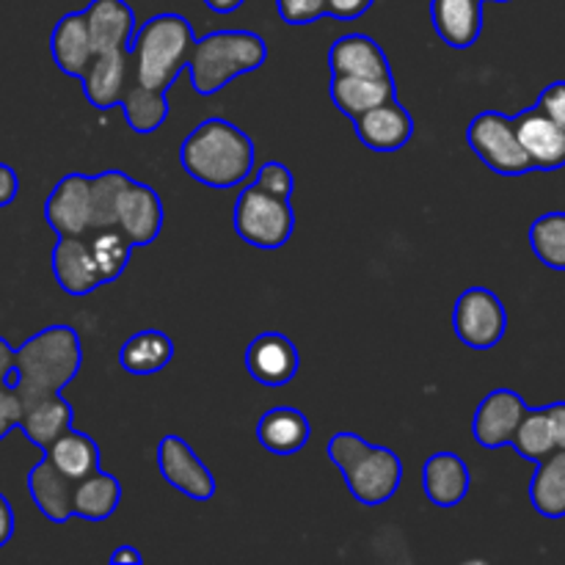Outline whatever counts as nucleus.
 Masks as SVG:
<instances>
[{
	"label": "nucleus",
	"mask_w": 565,
	"mask_h": 565,
	"mask_svg": "<svg viewBox=\"0 0 565 565\" xmlns=\"http://www.w3.org/2000/svg\"><path fill=\"white\" fill-rule=\"evenodd\" d=\"M180 166L199 185L235 188L252 177L254 141L232 121L210 116L185 136Z\"/></svg>",
	"instance_id": "nucleus-1"
},
{
	"label": "nucleus",
	"mask_w": 565,
	"mask_h": 565,
	"mask_svg": "<svg viewBox=\"0 0 565 565\" xmlns=\"http://www.w3.org/2000/svg\"><path fill=\"white\" fill-rule=\"evenodd\" d=\"M83 364L81 337L72 326H47L14 348V370L9 384L20 403L55 395L77 379Z\"/></svg>",
	"instance_id": "nucleus-2"
},
{
	"label": "nucleus",
	"mask_w": 565,
	"mask_h": 565,
	"mask_svg": "<svg viewBox=\"0 0 565 565\" xmlns=\"http://www.w3.org/2000/svg\"><path fill=\"white\" fill-rule=\"evenodd\" d=\"M193 42H196V33L182 14L166 11V14L149 17L141 28H136L127 47L132 55L136 81L149 88L169 92L177 75L188 70Z\"/></svg>",
	"instance_id": "nucleus-3"
},
{
	"label": "nucleus",
	"mask_w": 565,
	"mask_h": 565,
	"mask_svg": "<svg viewBox=\"0 0 565 565\" xmlns=\"http://www.w3.org/2000/svg\"><path fill=\"white\" fill-rule=\"evenodd\" d=\"M329 458L342 472L353 500L364 508H375L390 502L403 483V461L390 447H379L364 441L356 434H334L329 441Z\"/></svg>",
	"instance_id": "nucleus-4"
},
{
	"label": "nucleus",
	"mask_w": 565,
	"mask_h": 565,
	"mask_svg": "<svg viewBox=\"0 0 565 565\" xmlns=\"http://www.w3.org/2000/svg\"><path fill=\"white\" fill-rule=\"evenodd\" d=\"M265 61H268V44L257 33L241 28L207 33L193 42L191 61H188L191 86L202 97H210L230 86L235 77L259 70Z\"/></svg>",
	"instance_id": "nucleus-5"
},
{
	"label": "nucleus",
	"mask_w": 565,
	"mask_h": 565,
	"mask_svg": "<svg viewBox=\"0 0 565 565\" xmlns=\"http://www.w3.org/2000/svg\"><path fill=\"white\" fill-rule=\"evenodd\" d=\"M232 224L243 243L270 252V248H281L290 243L292 230H296V210H292L290 199L276 196L252 182L237 196Z\"/></svg>",
	"instance_id": "nucleus-6"
},
{
	"label": "nucleus",
	"mask_w": 565,
	"mask_h": 565,
	"mask_svg": "<svg viewBox=\"0 0 565 565\" xmlns=\"http://www.w3.org/2000/svg\"><path fill=\"white\" fill-rule=\"evenodd\" d=\"M467 141L472 147V152L494 174L522 177L533 171L527 152L519 143L513 116L500 114V110H483V114H478L469 121Z\"/></svg>",
	"instance_id": "nucleus-7"
},
{
	"label": "nucleus",
	"mask_w": 565,
	"mask_h": 565,
	"mask_svg": "<svg viewBox=\"0 0 565 565\" xmlns=\"http://www.w3.org/2000/svg\"><path fill=\"white\" fill-rule=\"evenodd\" d=\"M452 329L472 351H491L508 331L505 303L489 287H469L452 307Z\"/></svg>",
	"instance_id": "nucleus-8"
},
{
	"label": "nucleus",
	"mask_w": 565,
	"mask_h": 565,
	"mask_svg": "<svg viewBox=\"0 0 565 565\" xmlns=\"http://www.w3.org/2000/svg\"><path fill=\"white\" fill-rule=\"evenodd\" d=\"M160 478L193 502H207L215 497V478L207 463L193 452L182 436L169 434L158 445Z\"/></svg>",
	"instance_id": "nucleus-9"
},
{
	"label": "nucleus",
	"mask_w": 565,
	"mask_h": 565,
	"mask_svg": "<svg viewBox=\"0 0 565 565\" xmlns=\"http://www.w3.org/2000/svg\"><path fill=\"white\" fill-rule=\"evenodd\" d=\"M132 81H136V72H132L130 50H103V53H94L86 72L81 75L83 94H86V99L97 110H110L121 105V97H125Z\"/></svg>",
	"instance_id": "nucleus-10"
},
{
	"label": "nucleus",
	"mask_w": 565,
	"mask_h": 565,
	"mask_svg": "<svg viewBox=\"0 0 565 565\" xmlns=\"http://www.w3.org/2000/svg\"><path fill=\"white\" fill-rule=\"evenodd\" d=\"M527 403L513 390H494L480 401L472 419V436L486 450H500L513 441L519 423L527 414Z\"/></svg>",
	"instance_id": "nucleus-11"
},
{
	"label": "nucleus",
	"mask_w": 565,
	"mask_h": 565,
	"mask_svg": "<svg viewBox=\"0 0 565 565\" xmlns=\"http://www.w3.org/2000/svg\"><path fill=\"white\" fill-rule=\"evenodd\" d=\"M116 226L125 232L132 248L158 241L160 230H163V202H160L158 191L147 182H127L119 204H116Z\"/></svg>",
	"instance_id": "nucleus-12"
},
{
	"label": "nucleus",
	"mask_w": 565,
	"mask_h": 565,
	"mask_svg": "<svg viewBox=\"0 0 565 565\" xmlns=\"http://www.w3.org/2000/svg\"><path fill=\"white\" fill-rule=\"evenodd\" d=\"M44 218L55 235L92 232V182L83 174H66L55 182L44 202Z\"/></svg>",
	"instance_id": "nucleus-13"
},
{
	"label": "nucleus",
	"mask_w": 565,
	"mask_h": 565,
	"mask_svg": "<svg viewBox=\"0 0 565 565\" xmlns=\"http://www.w3.org/2000/svg\"><path fill=\"white\" fill-rule=\"evenodd\" d=\"M298 364H301V356H298L296 342L281 331H265L248 342L246 370L257 384L270 386V390L287 386L296 379Z\"/></svg>",
	"instance_id": "nucleus-14"
},
{
	"label": "nucleus",
	"mask_w": 565,
	"mask_h": 565,
	"mask_svg": "<svg viewBox=\"0 0 565 565\" xmlns=\"http://www.w3.org/2000/svg\"><path fill=\"white\" fill-rule=\"evenodd\" d=\"M53 276L66 296H92L105 285L86 235H58L53 246Z\"/></svg>",
	"instance_id": "nucleus-15"
},
{
	"label": "nucleus",
	"mask_w": 565,
	"mask_h": 565,
	"mask_svg": "<svg viewBox=\"0 0 565 565\" xmlns=\"http://www.w3.org/2000/svg\"><path fill=\"white\" fill-rule=\"evenodd\" d=\"M516 136L527 152L533 171H557L565 166V130L544 110L527 108L513 116Z\"/></svg>",
	"instance_id": "nucleus-16"
},
{
	"label": "nucleus",
	"mask_w": 565,
	"mask_h": 565,
	"mask_svg": "<svg viewBox=\"0 0 565 565\" xmlns=\"http://www.w3.org/2000/svg\"><path fill=\"white\" fill-rule=\"evenodd\" d=\"M359 141L373 152H401L414 138V119L397 99L375 105L353 119Z\"/></svg>",
	"instance_id": "nucleus-17"
},
{
	"label": "nucleus",
	"mask_w": 565,
	"mask_h": 565,
	"mask_svg": "<svg viewBox=\"0 0 565 565\" xmlns=\"http://www.w3.org/2000/svg\"><path fill=\"white\" fill-rule=\"evenodd\" d=\"M436 36L452 50H469L483 33V0H430Z\"/></svg>",
	"instance_id": "nucleus-18"
},
{
	"label": "nucleus",
	"mask_w": 565,
	"mask_h": 565,
	"mask_svg": "<svg viewBox=\"0 0 565 565\" xmlns=\"http://www.w3.org/2000/svg\"><path fill=\"white\" fill-rule=\"evenodd\" d=\"M83 20L97 53L130 47L136 33V11L127 0H92L83 9Z\"/></svg>",
	"instance_id": "nucleus-19"
},
{
	"label": "nucleus",
	"mask_w": 565,
	"mask_h": 565,
	"mask_svg": "<svg viewBox=\"0 0 565 565\" xmlns=\"http://www.w3.org/2000/svg\"><path fill=\"white\" fill-rule=\"evenodd\" d=\"M72 419H75L72 403L61 392H55V395H42L22 403L17 428L39 450H47L64 430L72 428Z\"/></svg>",
	"instance_id": "nucleus-20"
},
{
	"label": "nucleus",
	"mask_w": 565,
	"mask_h": 565,
	"mask_svg": "<svg viewBox=\"0 0 565 565\" xmlns=\"http://www.w3.org/2000/svg\"><path fill=\"white\" fill-rule=\"evenodd\" d=\"M329 70L331 77H392L386 53L375 39L364 36V33H348L331 44Z\"/></svg>",
	"instance_id": "nucleus-21"
},
{
	"label": "nucleus",
	"mask_w": 565,
	"mask_h": 565,
	"mask_svg": "<svg viewBox=\"0 0 565 565\" xmlns=\"http://www.w3.org/2000/svg\"><path fill=\"white\" fill-rule=\"evenodd\" d=\"M472 475L467 461L456 452H436L423 467V489L430 505L456 508L467 500Z\"/></svg>",
	"instance_id": "nucleus-22"
},
{
	"label": "nucleus",
	"mask_w": 565,
	"mask_h": 565,
	"mask_svg": "<svg viewBox=\"0 0 565 565\" xmlns=\"http://www.w3.org/2000/svg\"><path fill=\"white\" fill-rule=\"evenodd\" d=\"M28 491H31L33 505L39 508L47 522L66 524L75 513H72V494H75V480L66 478L61 469L53 467L47 456L28 472Z\"/></svg>",
	"instance_id": "nucleus-23"
},
{
	"label": "nucleus",
	"mask_w": 565,
	"mask_h": 565,
	"mask_svg": "<svg viewBox=\"0 0 565 565\" xmlns=\"http://www.w3.org/2000/svg\"><path fill=\"white\" fill-rule=\"evenodd\" d=\"M50 53H53L55 66H58L64 75L77 77L86 72L88 61L94 58V44L88 36L86 20H83V11H70V14L61 17L53 28V36H50Z\"/></svg>",
	"instance_id": "nucleus-24"
},
{
	"label": "nucleus",
	"mask_w": 565,
	"mask_h": 565,
	"mask_svg": "<svg viewBox=\"0 0 565 565\" xmlns=\"http://www.w3.org/2000/svg\"><path fill=\"white\" fill-rule=\"evenodd\" d=\"M312 439V425L298 408L276 406L257 423V441L274 456H292Z\"/></svg>",
	"instance_id": "nucleus-25"
},
{
	"label": "nucleus",
	"mask_w": 565,
	"mask_h": 565,
	"mask_svg": "<svg viewBox=\"0 0 565 565\" xmlns=\"http://www.w3.org/2000/svg\"><path fill=\"white\" fill-rule=\"evenodd\" d=\"M331 103L342 110L345 116L356 119V116L367 114L375 105H384L390 99H397V88L392 77H331Z\"/></svg>",
	"instance_id": "nucleus-26"
},
{
	"label": "nucleus",
	"mask_w": 565,
	"mask_h": 565,
	"mask_svg": "<svg viewBox=\"0 0 565 565\" xmlns=\"http://www.w3.org/2000/svg\"><path fill=\"white\" fill-rule=\"evenodd\" d=\"M121 502V483L105 469H94L86 478L75 480L72 513L86 522H105L116 513Z\"/></svg>",
	"instance_id": "nucleus-27"
},
{
	"label": "nucleus",
	"mask_w": 565,
	"mask_h": 565,
	"mask_svg": "<svg viewBox=\"0 0 565 565\" xmlns=\"http://www.w3.org/2000/svg\"><path fill=\"white\" fill-rule=\"evenodd\" d=\"M174 359V342L163 331H138L119 348V364L130 375H154Z\"/></svg>",
	"instance_id": "nucleus-28"
},
{
	"label": "nucleus",
	"mask_w": 565,
	"mask_h": 565,
	"mask_svg": "<svg viewBox=\"0 0 565 565\" xmlns=\"http://www.w3.org/2000/svg\"><path fill=\"white\" fill-rule=\"evenodd\" d=\"M530 502L544 519H565V450H555L539 461L530 480Z\"/></svg>",
	"instance_id": "nucleus-29"
},
{
	"label": "nucleus",
	"mask_w": 565,
	"mask_h": 565,
	"mask_svg": "<svg viewBox=\"0 0 565 565\" xmlns=\"http://www.w3.org/2000/svg\"><path fill=\"white\" fill-rule=\"evenodd\" d=\"M119 108L130 130L138 132V136H152L169 119V97H166V92L149 88L138 81L130 83Z\"/></svg>",
	"instance_id": "nucleus-30"
},
{
	"label": "nucleus",
	"mask_w": 565,
	"mask_h": 565,
	"mask_svg": "<svg viewBox=\"0 0 565 565\" xmlns=\"http://www.w3.org/2000/svg\"><path fill=\"white\" fill-rule=\"evenodd\" d=\"M44 456L53 461L55 469H61V472L72 480H81L86 478V475H92L94 469H99L97 441L75 428L64 430V434L44 450Z\"/></svg>",
	"instance_id": "nucleus-31"
},
{
	"label": "nucleus",
	"mask_w": 565,
	"mask_h": 565,
	"mask_svg": "<svg viewBox=\"0 0 565 565\" xmlns=\"http://www.w3.org/2000/svg\"><path fill=\"white\" fill-rule=\"evenodd\" d=\"M88 246H92L94 259H97L99 276L105 285L119 279L125 268L130 265L132 257V243L127 241L125 232L119 226H108V230H94L88 232Z\"/></svg>",
	"instance_id": "nucleus-32"
},
{
	"label": "nucleus",
	"mask_w": 565,
	"mask_h": 565,
	"mask_svg": "<svg viewBox=\"0 0 565 565\" xmlns=\"http://www.w3.org/2000/svg\"><path fill=\"white\" fill-rule=\"evenodd\" d=\"M511 447H516V452L527 461L539 463L544 461L550 452H555V430H552L550 412L544 408H527L524 419L519 423L516 434H513Z\"/></svg>",
	"instance_id": "nucleus-33"
},
{
	"label": "nucleus",
	"mask_w": 565,
	"mask_h": 565,
	"mask_svg": "<svg viewBox=\"0 0 565 565\" xmlns=\"http://www.w3.org/2000/svg\"><path fill=\"white\" fill-rule=\"evenodd\" d=\"M530 248L552 270H565V213L555 210L530 224Z\"/></svg>",
	"instance_id": "nucleus-34"
},
{
	"label": "nucleus",
	"mask_w": 565,
	"mask_h": 565,
	"mask_svg": "<svg viewBox=\"0 0 565 565\" xmlns=\"http://www.w3.org/2000/svg\"><path fill=\"white\" fill-rule=\"evenodd\" d=\"M88 182H92V232L116 226V204H119V196L130 177L110 169L88 177Z\"/></svg>",
	"instance_id": "nucleus-35"
},
{
	"label": "nucleus",
	"mask_w": 565,
	"mask_h": 565,
	"mask_svg": "<svg viewBox=\"0 0 565 565\" xmlns=\"http://www.w3.org/2000/svg\"><path fill=\"white\" fill-rule=\"evenodd\" d=\"M254 182L259 188H265L268 193H276V196L285 199H290L292 191H296V177H292V171L281 160H268V163L259 166L257 180Z\"/></svg>",
	"instance_id": "nucleus-36"
},
{
	"label": "nucleus",
	"mask_w": 565,
	"mask_h": 565,
	"mask_svg": "<svg viewBox=\"0 0 565 565\" xmlns=\"http://www.w3.org/2000/svg\"><path fill=\"white\" fill-rule=\"evenodd\" d=\"M276 11L287 25H312L326 17V0H276Z\"/></svg>",
	"instance_id": "nucleus-37"
},
{
	"label": "nucleus",
	"mask_w": 565,
	"mask_h": 565,
	"mask_svg": "<svg viewBox=\"0 0 565 565\" xmlns=\"http://www.w3.org/2000/svg\"><path fill=\"white\" fill-rule=\"evenodd\" d=\"M20 412H22V403L17 397L14 386L9 381H0V441L17 428L20 423Z\"/></svg>",
	"instance_id": "nucleus-38"
},
{
	"label": "nucleus",
	"mask_w": 565,
	"mask_h": 565,
	"mask_svg": "<svg viewBox=\"0 0 565 565\" xmlns=\"http://www.w3.org/2000/svg\"><path fill=\"white\" fill-rule=\"evenodd\" d=\"M535 108L544 110L552 121H557V125L565 130V81L550 83V86L539 94V103H535Z\"/></svg>",
	"instance_id": "nucleus-39"
},
{
	"label": "nucleus",
	"mask_w": 565,
	"mask_h": 565,
	"mask_svg": "<svg viewBox=\"0 0 565 565\" xmlns=\"http://www.w3.org/2000/svg\"><path fill=\"white\" fill-rule=\"evenodd\" d=\"M375 0H326V17H334V20L353 22L359 17L367 14L373 9Z\"/></svg>",
	"instance_id": "nucleus-40"
},
{
	"label": "nucleus",
	"mask_w": 565,
	"mask_h": 565,
	"mask_svg": "<svg viewBox=\"0 0 565 565\" xmlns=\"http://www.w3.org/2000/svg\"><path fill=\"white\" fill-rule=\"evenodd\" d=\"M17 193H20V177H17L11 166L0 163V210L9 207L17 199Z\"/></svg>",
	"instance_id": "nucleus-41"
},
{
	"label": "nucleus",
	"mask_w": 565,
	"mask_h": 565,
	"mask_svg": "<svg viewBox=\"0 0 565 565\" xmlns=\"http://www.w3.org/2000/svg\"><path fill=\"white\" fill-rule=\"evenodd\" d=\"M11 535H14V508H11V502L0 491V550L9 544Z\"/></svg>",
	"instance_id": "nucleus-42"
},
{
	"label": "nucleus",
	"mask_w": 565,
	"mask_h": 565,
	"mask_svg": "<svg viewBox=\"0 0 565 565\" xmlns=\"http://www.w3.org/2000/svg\"><path fill=\"white\" fill-rule=\"evenodd\" d=\"M546 412H550L552 430H555V447L557 450H565V401L550 403Z\"/></svg>",
	"instance_id": "nucleus-43"
},
{
	"label": "nucleus",
	"mask_w": 565,
	"mask_h": 565,
	"mask_svg": "<svg viewBox=\"0 0 565 565\" xmlns=\"http://www.w3.org/2000/svg\"><path fill=\"white\" fill-rule=\"evenodd\" d=\"M143 555L136 546H119V550L110 552V565H141Z\"/></svg>",
	"instance_id": "nucleus-44"
},
{
	"label": "nucleus",
	"mask_w": 565,
	"mask_h": 565,
	"mask_svg": "<svg viewBox=\"0 0 565 565\" xmlns=\"http://www.w3.org/2000/svg\"><path fill=\"white\" fill-rule=\"evenodd\" d=\"M11 370H14V348L6 337H0V381H9Z\"/></svg>",
	"instance_id": "nucleus-45"
},
{
	"label": "nucleus",
	"mask_w": 565,
	"mask_h": 565,
	"mask_svg": "<svg viewBox=\"0 0 565 565\" xmlns=\"http://www.w3.org/2000/svg\"><path fill=\"white\" fill-rule=\"evenodd\" d=\"M246 0H204L210 11H218V14H230V11H237Z\"/></svg>",
	"instance_id": "nucleus-46"
},
{
	"label": "nucleus",
	"mask_w": 565,
	"mask_h": 565,
	"mask_svg": "<svg viewBox=\"0 0 565 565\" xmlns=\"http://www.w3.org/2000/svg\"><path fill=\"white\" fill-rule=\"evenodd\" d=\"M497 3H511V0H497Z\"/></svg>",
	"instance_id": "nucleus-47"
}]
</instances>
